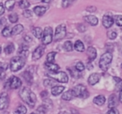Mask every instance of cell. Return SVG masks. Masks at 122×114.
I'll list each match as a JSON object with an SVG mask.
<instances>
[{
    "instance_id": "obj_24",
    "label": "cell",
    "mask_w": 122,
    "mask_h": 114,
    "mask_svg": "<svg viewBox=\"0 0 122 114\" xmlns=\"http://www.w3.org/2000/svg\"><path fill=\"white\" fill-rule=\"evenodd\" d=\"M23 77H24V80L26 81V82H27L28 84L31 85V84L33 83V76H32V74L29 72V71H25V72H24V73H23Z\"/></svg>"
},
{
    "instance_id": "obj_15",
    "label": "cell",
    "mask_w": 122,
    "mask_h": 114,
    "mask_svg": "<svg viewBox=\"0 0 122 114\" xmlns=\"http://www.w3.org/2000/svg\"><path fill=\"white\" fill-rule=\"evenodd\" d=\"M118 105V98L116 95L111 94L108 99V107L109 108H114Z\"/></svg>"
},
{
    "instance_id": "obj_36",
    "label": "cell",
    "mask_w": 122,
    "mask_h": 114,
    "mask_svg": "<svg viewBox=\"0 0 122 114\" xmlns=\"http://www.w3.org/2000/svg\"><path fill=\"white\" fill-rule=\"evenodd\" d=\"M114 22L117 26L122 27V15H115L114 17Z\"/></svg>"
},
{
    "instance_id": "obj_39",
    "label": "cell",
    "mask_w": 122,
    "mask_h": 114,
    "mask_svg": "<svg viewBox=\"0 0 122 114\" xmlns=\"http://www.w3.org/2000/svg\"><path fill=\"white\" fill-rule=\"evenodd\" d=\"M75 69L78 72H82V71L85 70V65L82 62H78L75 64Z\"/></svg>"
},
{
    "instance_id": "obj_1",
    "label": "cell",
    "mask_w": 122,
    "mask_h": 114,
    "mask_svg": "<svg viewBox=\"0 0 122 114\" xmlns=\"http://www.w3.org/2000/svg\"><path fill=\"white\" fill-rule=\"evenodd\" d=\"M19 97H21L23 102L29 105V107L31 108L34 107L36 103V96L30 89L27 88V87L21 88V90L19 91Z\"/></svg>"
},
{
    "instance_id": "obj_29",
    "label": "cell",
    "mask_w": 122,
    "mask_h": 114,
    "mask_svg": "<svg viewBox=\"0 0 122 114\" xmlns=\"http://www.w3.org/2000/svg\"><path fill=\"white\" fill-rule=\"evenodd\" d=\"M56 82V81H54V79L52 78H48V79H45L44 81V86L45 87H53L54 85V83Z\"/></svg>"
},
{
    "instance_id": "obj_13",
    "label": "cell",
    "mask_w": 122,
    "mask_h": 114,
    "mask_svg": "<svg viewBox=\"0 0 122 114\" xmlns=\"http://www.w3.org/2000/svg\"><path fill=\"white\" fill-rule=\"evenodd\" d=\"M87 55H88V58L90 62H92L94 61L97 57V51L95 49V48L92 47V46H90L87 48Z\"/></svg>"
},
{
    "instance_id": "obj_54",
    "label": "cell",
    "mask_w": 122,
    "mask_h": 114,
    "mask_svg": "<svg viewBox=\"0 0 122 114\" xmlns=\"http://www.w3.org/2000/svg\"><path fill=\"white\" fill-rule=\"evenodd\" d=\"M0 24H1V21H0Z\"/></svg>"
},
{
    "instance_id": "obj_49",
    "label": "cell",
    "mask_w": 122,
    "mask_h": 114,
    "mask_svg": "<svg viewBox=\"0 0 122 114\" xmlns=\"http://www.w3.org/2000/svg\"><path fill=\"white\" fill-rule=\"evenodd\" d=\"M24 40H25L26 42H28V41L31 42V41H32V38H31L30 37H29V36H25V37H24Z\"/></svg>"
},
{
    "instance_id": "obj_50",
    "label": "cell",
    "mask_w": 122,
    "mask_h": 114,
    "mask_svg": "<svg viewBox=\"0 0 122 114\" xmlns=\"http://www.w3.org/2000/svg\"><path fill=\"white\" fill-rule=\"evenodd\" d=\"M43 3H44V4H49V3L51 2V0H41Z\"/></svg>"
},
{
    "instance_id": "obj_21",
    "label": "cell",
    "mask_w": 122,
    "mask_h": 114,
    "mask_svg": "<svg viewBox=\"0 0 122 114\" xmlns=\"http://www.w3.org/2000/svg\"><path fill=\"white\" fill-rule=\"evenodd\" d=\"M93 102L95 104L98 106H102L105 104V97L104 95H98L95 97H94Z\"/></svg>"
},
{
    "instance_id": "obj_35",
    "label": "cell",
    "mask_w": 122,
    "mask_h": 114,
    "mask_svg": "<svg viewBox=\"0 0 122 114\" xmlns=\"http://www.w3.org/2000/svg\"><path fill=\"white\" fill-rule=\"evenodd\" d=\"M9 20L11 24H16L19 21V16L17 14H11L9 16Z\"/></svg>"
},
{
    "instance_id": "obj_47",
    "label": "cell",
    "mask_w": 122,
    "mask_h": 114,
    "mask_svg": "<svg viewBox=\"0 0 122 114\" xmlns=\"http://www.w3.org/2000/svg\"><path fill=\"white\" fill-rule=\"evenodd\" d=\"M4 12H5V8L4 7V5L2 4H0V16L3 15L4 14Z\"/></svg>"
},
{
    "instance_id": "obj_2",
    "label": "cell",
    "mask_w": 122,
    "mask_h": 114,
    "mask_svg": "<svg viewBox=\"0 0 122 114\" xmlns=\"http://www.w3.org/2000/svg\"><path fill=\"white\" fill-rule=\"evenodd\" d=\"M113 59V55L110 52H106L101 56L100 59V62H99V66H100V69L104 72L108 70L109 67H110V63Z\"/></svg>"
},
{
    "instance_id": "obj_46",
    "label": "cell",
    "mask_w": 122,
    "mask_h": 114,
    "mask_svg": "<svg viewBox=\"0 0 122 114\" xmlns=\"http://www.w3.org/2000/svg\"><path fill=\"white\" fill-rule=\"evenodd\" d=\"M48 95H49V92H48L47 91H43V92H41V93H40L41 97H43V98L48 97Z\"/></svg>"
},
{
    "instance_id": "obj_32",
    "label": "cell",
    "mask_w": 122,
    "mask_h": 114,
    "mask_svg": "<svg viewBox=\"0 0 122 114\" xmlns=\"http://www.w3.org/2000/svg\"><path fill=\"white\" fill-rule=\"evenodd\" d=\"M48 111V107L45 105H41L36 110V114H46Z\"/></svg>"
},
{
    "instance_id": "obj_23",
    "label": "cell",
    "mask_w": 122,
    "mask_h": 114,
    "mask_svg": "<svg viewBox=\"0 0 122 114\" xmlns=\"http://www.w3.org/2000/svg\"><path fill=\"white\" fill-rule=\"evenodd\" d=\"M24 31V26L22 24H17L12 28V35H18L20 34Z\"/></svg>"
},
{
    "instance_id": "obj_48",
    "label": "cell",
    "mask_w": 122,
    "mask_h": 114,
    "mask_svg": "<svg viewBox=\"0 0 122 114\" xmlns=\"http://www.w3.org/2000/svg\"><path fill=\"white\" fill-rule=\"evenodd\" d=\"M119 100H120V102L122 103V89L120 91V95H119Z\"/></svg>"
},
{
    "instance_id": "obj_6",
    "label": "cell",
    "mask_w": 122,
    "mask_h": 114,
    "mask_svg": "<svg viewBox=\"0 0 122 114\" xmlns=\"http://www.w3.org/2000/svg\"><path fill=\"white\" fill-rule=\"evenodd\" d=\"M54 39V34H53V29L51 27H47L44 28L42 36V43L43 45H48L52 43Z\"/></svg>"
},
{
    "instance_id": "obj_28",
    "label": "cell",
    "mask_w": 122,
    "mask_h": 114,
    "mask_svg": "<svg viewBox=\"0 0 122 114\" xmlns=\"http://www.w3.org/2000/svg\"><path fill=\"white\" fill-rule=\"evenodd\" d=\"M14 51V44L12 43H9L8 45H6L5 48H4V52H5L6 54H8V55L13 53Z\"/></svg>"
},
{
    "instance_id": "obj_4",
    "label": "cell",
    "mask_w": 122,
    "mask_h": 114,
    "mask_svg": "<svg viewBox=\"0 0 122 114\" xmlns=\"http://www.w3.org/2000/svg\"><path fill=\"white\" fill-rule=\"evenodd\" d=\"M50 78L54 79L57 82H62V83H66L69 82V77L66 72H49L48 74Z\"/></svg>"
},
{
    "instance_id": "obj_41",
    "label": "cell",
    "mask_w": 122,
    "mask_h": 114,
    "mask_svg": "<svg viewBox=\"0 0 122 114\" xmlns=\"http://www.w3.org/2000/svg\"><path fill=\"white\" fill-rule=\"evenodd\" d=\"M8 68V65L4 62H0V75Z\"/></svg>"
},
{
    "instance_id": "obj_22",
    "label": "cell",
    "mask_w": 122,
    "mask_h": 114,
    "mask_svg": "<svg viewBox=\"0 0 122 114\" xmlns=\"http://www.w3.org/2000/svg\"><path fill=\"white\" fill-rule=\"evenodd\" d=\"M32 33L34 35V37L36 38H42L43 36V30L41 29V28L39 27H35L32 28Z\"/></svg>"
},
{
    "instance_id": "obj_9",
    "label": "cell",
    "mask_w": 122,
    "mask_h": 114,
    "mask_svg": "<svg viewBox=\"0 0 122 114\" xmlns=\"http://www.w3.org/2000/svg\"><path fill=\"white\" fill-rule=\"evenodd\" d=\"M9 105V97L7 92H4L0 93V110H4Z\"/></svg>"
},
{
    "instance_id": "obj_37",
    "label": "cell",
    "mask_w": 122,
    "mask_h": 114,
    "mask_svg": "<svg viewBox=\"0 0 122 114\" xmlns=\"http://www.w3.org/2000/svg\"><path fill=\"white\" fill-rule=\"evenodd\" d=\"M114 80L115 82V84H116V87L119 90H121L122 89V79H120V77H114Z\"/></svg>"
},
{
    "instance_id": "obj_43",
    "label": "cell",
    "mask_w": 122,
    "mask_h": 114,
    "mask_svg": "<svg viewBox=\"0 0 122 114\" xmlns=\"http://www.w3.org/2000/svg\"><path fill=\"white\" fill-rule=\"evenodd\" d=\"M106 114H120V112L115 107H114V108H110V110L106 112Z\"/></svg>"
},
{
    "instance_id": "obj_20",
    "label": "cell",
    "mask_w": 122,
    "mask_h": 114,
    "mask_svg": "<svg viewBox=\"0 0 122 114\" xmlns=\"http://www.w3.org/2000/svg\"><path fill=\"white\" fill-rule=\"evenodd\" d=\"M47 11V8L44 7V6H36L34 8V13L39 17L43 16Z\"/></svg>"
},
{
    "instance_id": "obj_3",
    "label": "cell",
    "mask_w": 122,
    "mask_h": 114,
    "mask_svg": "<svg viewBox=\"0 0 122 114\" xmlns=\"http://www.w3.org/2000/svg\"><path fill=\"white\" fill-rule=\"evenodd\" d=\"M25 65V61L22 57L16 56L10 60V69L12 72H18Z\"/></svg>"
},
{
    "instance_id": "obj_55",
    "label": "cell",
    "mask_w": 122,
    "mask_h": 114,
    "mask_svg": "<svg viewBox=\"0 0 122 114\" xmlns=\"http://www.w3.org/2000/svg\"><path fill=\"white\" fill-rule=\"evenodd\" d=\"M121 68H122V64H121Z\"/></svg>"
},
{
    "instance_id": "obj_33",
    "label": "cell",
    "mask_w": 122,
    "mask_h": 114,
    "mask_svg": "<svg viewBox=\"0 0 122 114\" xmlns=\"http://www.w3.org/2000/svg\"><path fill=\"white\" fill-rule=\"evenodd\" d=\"M64 48H65V50L67 51V52H71L74 48L73 43H72L70 41H66V42L64 43Z\"/></svg>"
},
{
    "instance_id": "obj_18",
    "label": "cell",
    "mask_w": 122,
    "mask_h": 114,
    "mask_svg": "<svg viewBox=\"0 0 122 114\" xmlns=\"http://www.w3.org/2000/svg\"><path fill=\"white\" fill-rule=\"evenodd\" d=\"M45 67L51 72H58L59 70V66L58 64L54 63V62H45L44 63Z\"/></svg>"
},
{
    "instance_id": "obj_5",
    "label": "cell",
    "mask_w": 122,
    "mask_h": 114,
    "mask_svg": "<svg viewBox=\"0 0 122 114\" xmlns=\"http://www.w3.org/2000/svg\"><path fill=\"white\" fill-rule=\"evenodd\" d=\"M74 93L75 96L77 97H80V98H87V97L90 96L88 90L85 87V86H84L83 84H78L73 88Z\"/></svg>"
},
{
    "instance_id": "obj_40",
    "label": "cell",
    "mask_w": 122,
    "mask_h": 114,
    "mask_svg": "<svg viewBox=\"0 0 122 114\" xmlns=\"http://www.w3.org/2000/svg\"><path fill=\"white\" fill-rule=\"evenodd\" d=\"M73 2H74V0H63V2H62V7H63L64 9H66V8H68Z\"/></svg>"
},
{
    "instance_id": "obj_44",
    "label": "cell",
    "mask_w": 122,
    "mask_h": 114,
    "mask_svg": "<svg viewBox=\"0 0 122 114\" xmlns=\"http://www.w3.org/2000/svg\"><path fill=\"white\" fill-rule=\"evenodd\" d=\"M77 28H78V30L80 31V32H81V33L86 31V28H85V26L84 25V24H79Z\"/></svg>"
},
{
    "instance_id": "obj_30",
    "label": "cell",
    "mask_w": 122,
    "mask_h": 114,
    "mask_svg": "<svg viewBox=\"0 0 122 114\" xmlns=\"http://www.w3.org/2000/svg\"><path fill=\"white\" fill-rule=\"evenodd\" d=\"M2 35L4 38H8L9 36H11L12 35V28H10L9 26H6L2 30Z\"/></svg>"
},
{
    "instance_id": "obj_52",
    "label": "cell",
    "mask_w": 122,
    "mask_h": 114,
    "mask_svg": "<svg viewBox=\"0 0 122 114\" xmlns=\"http://www.w3.org/2000/svg\"><path fill=\"white\" fill-rule=\"evenodd\" d=\"M1 52H2V47L0 46V53H1Z\"/></svg>"
},
{
    "instance_id": "obj_51",
    "label": "cell",
    "mask_w": 122,
    "mask_h": 114,
    "mask_svg": "<svg viewBox=\"0 0 122 114\" xmlns=\"http://www.w3.org/2000/svg\"><path fill=\"white\" fill-rule=\"evenodd\" d=\"M59 114H70L68 112H65V111H63V112H60Z\"/></svg>"
},
{
    "instance_id": "obj_12",
    "label": "cell",
    "mask_w": 122,
    "mask_h": 114,
    "mask_svg": "<svg viewBox=\"0 0 122 114\" xmlns=\"http://www.w3.org/2000/svg\"><path fill=\"white\" fill-rule=\"evenodd\" d=\"M100 77H101L100 74L97 73V72H96V73L90 74V77H89V78H88V83L90 84V85H91V86L95 85V84H97L99 82H100Z\"/></svg>"
},
{
    "instance_id": "obj_34",
    "label": "cell",
    "mask_w": 122,
    "mask_h": 114,
    "mask_svg": "<svg viewBox=\"0 0 122 114\" xmlns=\"http://www.w3.org/2000/svg\"><path fill=\"white\" fill-rule=\"evenodd\" d=\"M55 57H56V52H50L47 54V57H46V59H47L48 62H54V60H55Z\"/></svg>"
},
{
    "instance_id": "obj_42",
    "label": "cell",
    "mask_w": 122,
    "mask_h": 114,
    "mask_svg": "<svg viewBox=\"0 0 122 114\" xmlns=\"http://www.w3.org/2000/svg\"><path fill=\"white\" fill-rule=\"evenodd\" d=\"M23 15L24 18H31L32 17V12L29 9H25L23 13Z\"/></svg>"
},
{
    "instance_id": "obj_17",
    "label": "cell",
    "mask_w": 122,
    "mask_h": 114,
    "mask_svg": "<svg viewBox=\"0 0 122 114\" xmlns=\"http://www.w3.org/2000/svg\"><path fill=\"white\" fill-rule=\"evenodd\" d=\"M18 54H19V57H22L23 58H25L28 57V54H29V48L26 45L23 44L19 47V49L18 51Z\"/></svg>"
},
{
    "instance_id": "obj_25",
    "label": "cell",
    "mask_w": 122,
    "mask_h": 114,
    "mask_svg": "<svg viewBox=\"0 0 122 114\" xmlns=\"http://www.w3.org/2000/svg\"><path fill=\"white\" fill-rule=\"evenodd\" d=\"M74 48H75V50L80 52H83L85 50V45H84V43L80 40H77L76 42H75V45H74Z\"/></svg>"
},
{
    "instance_id": "obj_38",
    "label": "cell",
    "mask_w": 122,
    "mask_h": 114,
    "mask_svg": "<svg viewBox=\"0 0 122 114\" xmlns=\"http://www.w3.org/2000/svg\"><path fill=\"white\" fill-rule=\"evenodd\" d=\"M107 37L110 39H111V40H113V39H115L117 37V33L114 30H110L107 33Z\"/></svg>"
},
{
    "instance_id": "obj_8",
    "label": "cell",
    "mask_w": 122,
    "mask_h": 114,
    "mask_svg": "<svg viewBox=\"0 0 122 114\" xmlns=\"http://www.w3.org/2000/svg\"><path fill=\"white\" fill-rule=\"evenodd\" d=\"M5 86L9 89H17L22 86V82L19 77H16V76H12L7 81Z\"/></svg>"
},
{
    "instance_id": "obj_10",
    "label": "cell",
    "mask_w": 122,
    "mask_h": 114,
    "mask_svg": "<svg viewBox=\"0 0 122 114\" xmlns=\"http://www.w3.org/2000/svg\"><path fill=\"white\" fill-rule=\"evenodd\" d=\"M44 47L42 45H39L34 49V51L33 52V55H32V59L34 61L39 60L42 57V56L44 55Z\"/></svg>"
},
{
    "instance_id": "obj_11",
    "label": "cell",
    "mask_w": 122,
    "mask_h": 114,
    "mask_svg": "<svg viewBox=\"0 0 122 114\" xmlns=\"http://www.w3.org/2000/svg\"><path fill=\"white\" fill-rule=\"evenodd\" d=\"M102 24H103V26L105 28H110L114 24V17L108 15V14H105L102 19Z\"/></svg>"
},
{
    "instance_id": "obj_26",
    "label": "cell",
    "mask_w": 122,
    "mask_h": 114,
    "mask_svg": "<svg viewBox=\"0 0 122 114\" xmlns=\"http://www.w3.org/2000/svg\"><path fill=\"white\" fill-rule=\"evenodd\" d=\"M26 112H27V108L24 105L18 106L14 111V114H26Z\"/></svg>"
},
{
    "instance_id": "obj_7",
    "label": "cell",
    "mask_w": 122,
    "mask_h": 114,
    "mask_svg": "<svg viewBox=\"0 0 122 114\" xmlns=\"http://www.w3.org/2000/svg\"><path fill=\"white\" fill-rule=\"evenodd\" d=\"M67 33L66 27L64 24H60L55 28V32H54V39L55 42H59V41L62 40L65 38Z\"/></svg>"
},
{
    "instance_id": "obj_53",
    "label": "cell",
    "mask_w": 122,
    "mask_h": 114,
    "mask_svg": "<svg viewBox=\"0 0 122 114\" xmlns=\"http://www.w3.org/2000/svg\"><path fill=\"white\" fill-rule=\"evenodd\" d=\"M30 114H36V113H34V112H33V113H30Z\"/></svg>"
},
{
    "instance_id": "obj_31",
    "label": "cell",
    "mask_w": 122,
    "mask_h": 114,
    "mask_svg": "<svg viewBox=\"0 0 122 114\" xmlns=\"http://www.w3.org/2000/svg\"><path fill=\"white\" fill-rule=\"evenodd\" d=\"M19 8H21L23 9H28L29 6H30V4L27 0H20L19 2Z\"/></svg>"
},
{
    "instance_id": "obj_45",
    "label": "cell",
    "mask_w": 122,
    "mask_h": 114,
    "mask_svg": "<svg viewBox=\"0 0 122 114\" xmlns=\"http://www.w3.org/2000/svg\"><path fill=\"white\" fill-rule=\"evenodd\" d=\"M86 10L88 12H95L96 11V8L94 7V6H90V7H87Z\"/></svg>"
},
{
    "instance_id": "obj_27",
    "label": "cell",
    "mask_w": 122,
    "mask_h": 114,
    "mask_svg": "<svg viewBox=\"0 0 122 114\" xmlns=\"http://www.w3.org/2000/svg\"><path fill=\"white\" fill-rule=\"evenodd\" d=\"M4 6H5V9H7V10H9V11L13 10L14 6H15V1H14V0H7L5 2Z\"/></svg>"
},
{
    "instance_id": "obj_14",
    "label": "cell",
    "mask_w": 122,
    "mask_h": 114,
    "mask_svg": "<svg viewBox=\"0 0 122 114\" xmlns=\"http://www.w3.org/2000/svg\"><path fill=\"white\" fill-rule=\"evenodd\" d=\"M84 20H85V22H87L90 25H91V26H96L99 22L97 17H95V16H94V15L85 16V17H84Z\"/></svg>"
},
{
    "instance_id": "obj_16",
    "label": "cell",
    "mask_w": 122,
    "mask_h": 114,
    "mask_svg": "<svg viewBox=\"0 0 122 114\" xmlns=\"http://www.w3.org/2000/svg\"><path fill=\"white\" fill-rule=\"evenodd\" d=\"M65 91V87L64 86L56 85L51 87V93L53 96H59Z\"/></svg>"
},
{
    "instance_id": "obj_19",
    "label": "cell",
    "mask_w": 122,
    "mask_h": 114,
    "mask_svg": "<svg viewBox=\"0 0 122 114\" xmlns=\"http://www.w3.org/2000/svg\"><path fill=\"white\" fill-rule=\"evenodd\" d=\"M75 97V93H74L73 89H71V90H68L65 92H64V93L62 94V96H61V98L65 101H70Z\"/></svg>"
}]
</instances>
